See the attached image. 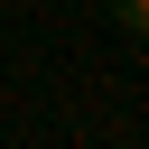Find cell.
Listing matches in <instances>:
<instances>
[{
	"label": "cell",
	"instance_id": "6da1fadb",
	"mask_svg": "<svg viewBox=\"0 0 149 149\" xmlns=\"http://www.w3.org/2000/svg\"><path fill=\"white\" fill-rule=\"evenodd\" d=\"M112 19H121L130 37H149V0H112Z\"/></svg>",
	"mask_w": 149,
	"mask_h": 149
}]
</instances>
